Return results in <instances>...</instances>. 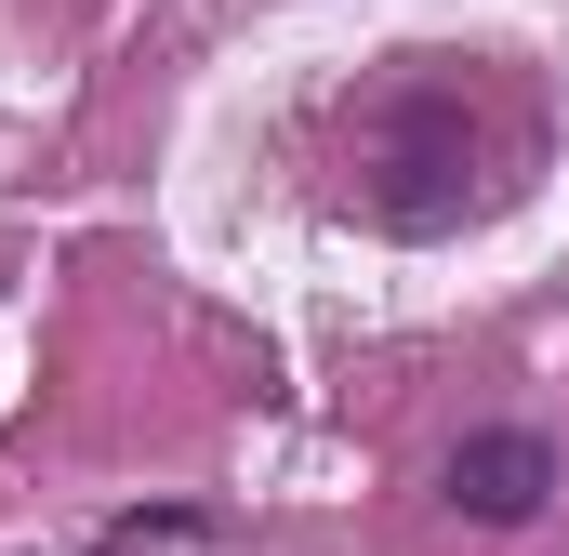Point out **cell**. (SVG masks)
I'll use <instances>...</instances> for the list:
<instances>
[{
    "mask_svg": "<svg viewBox=\"0 0 569 556\" xmlns=\"http://www.w3.org/2000/svg\"><path fill=\"white\" fill-rule=\"evenodd\" d=\"M517 159H530V120L477 53H398L345 107V199L398 239H437V226L490 212L517 186Z\"/></svg>",
    "mask_w": 569,
    "mask_h": 556,
    "instance_id": "1",
    "label": "cell"
},
{
    "mask_svg": "<svg viewBox=\"0 0 569 556\" xmlns=\"http://www.w3.org/2000/svg\"><path fill=\"white\" fill-rule=\"evenodd\" d=\"M477 530H517V517H543V490H557V450L530 437V424H490V437H463L450 450V477H437Z\"/></svg>",
    "mask_w": 569,
    "mask_h": 556,
    "instance_id": "2",
    "label": "cell"
}]
</instances>
